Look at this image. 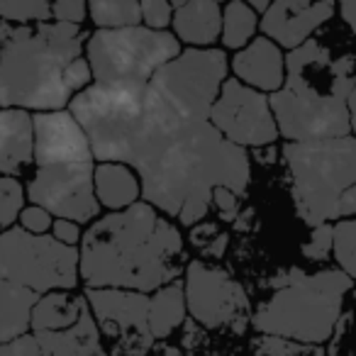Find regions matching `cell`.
Segmentation results:
<instances>
[{
    "label": "cell",
    "mask_w": 356,
    "mask_h": 356,
    "mask_svg": "<svg viewBox=\"0 0 356 356\" xmlns=\"http://www.w3.org/2000/svg\"><path fill=\"white\" fill-rule=\"evenodd\" d=\"M271 283L276 293L254 312L252 325L261 334L286 337L300 344H322L334 332L341 302L354 281L341 268L320 273L291 268Z\"/></svg>",
    "instance_id": "obj_7"
},
{
    "label": "cell",
    "mask_w": 356,
    "mask_h": 356,
    "mask_svg": "<svg viewBox=\"0 0 356 356\" xmlns=\"http://www.w3.org/2000/svg\"><path fill=\"white\" fill-rule=\"evenodd\" d=\"M186 302L200 325L218 330L232 322H247L249 300L242 283L222 268L203 261H191L186 268Z\"/></svg>",
    "instance_id": "obj_13"
},
{
    "label": "cell",
    "mask_w": 356,
    "mask_h": 356,
    "mask_svg": "<svg viewBox=\"0 0 356 356\" xmlns=\"http://www.w3.org/2000/svg\"><path fill=\"white\" fill-rule=\"evenodd\" d=\"M229 61L222 49L191 47L173 56L152 76L149 83L168 105L186 120H210L222 83L227 81Z\"/></svg>",
    "instance_id": "obj_10"
},
{
    "label": "cell",
    "mask_w": 356,
    "mask_h": 356,
    "mask_svg": "<svg viewBox=\"0 0 356 356\" xmlns=\"http://www.w3.org/2000/svg\"><path fill=\"white\" fill-rule=\"evenodd\" d=\"M173 32L191 47H210L222 35L220 0H186L173 13Z\"/></svg>",
    "instance_id": "obj_19"
},
{
    "label": "cell",
    "mask_w": 356,
    "mask_h": 356,
    "mask_svg": "<svg viewBox=\"0 0 356 356\" xmlns=\"http://www.w3.org/2000/svg\"><path fill=\"white\" fill-rule=\"evenodd\" d=\"M88 134L71 110H44L35 115V161H90Z\"/></svg>",
    "instance_id": "obj_16"
},
{
    "label": "cell",
    "mask_w": 356,
    "mask_h": 356,
    "mask_svg": "<svg viewBox=\"0 0 356 356\" xmlns=\"http://www.w3.org/2000/svg\"><path fill=\"white\" fill-rule=\"evenodd\" d=\"M332 252L344 273L356 278V218H344L334 225V244Z\"/></svg>",
    "instance_id": "obj_28"
},
{
    "label": "cell",
    "mask_w": 356,
    "mask_h": 356,
    "mask_svg": "<svg viewBox=\"0 0 356 356\" xmlns=\"http://www.w3.org/2000/svg\"><path fill=\"white\" fill-rule=\"evenodd\" d=\"M283 47L271 37H257L232 59V71L242 83L264 93H276L286 83V56Z\"/></svg>",
    "instance_id": "obj_17"
},
{
    "label": "cell",
    "mask_w": 356,
    "mask_h": 356,
    "mask_svg": "<svg viewBox=\"0 0 356 356\" xmlns=\"http://www.w3.org/2000/svg\"><path fill=\"white\" fill-rule=\"evenodd\" d=\"M40 293L0 276V344L30 330L32 310L40 302Z\"/></svg>",
    "instance_id": "obj_23"
},
{
    "label": "cell",
    "mask_w": 356,
    "mask_h": 356,
    "mask_svg": "<svg viewBox=\"0 0 356 356\" xmlns=\"http://www.w3.org/2000/svg\"><path fill=\"white\" fill-rule=\"evenodd\" d=\"M332 244H334V225H317V227H312L310 242L302 244V257L312 259V261H322L332 252Z\"/></svg>",
    "instance_id": "obj_31"
},
{
    "label": "cell",
    "mask_w": 356,
    "mask_h": 356,
    "mask_svg": "<svg viewBox=\"0 0 356 356\" xmlns=\"http://www.w3.org/2000/svg\"><path fill=\"white\" fill-rule=\"evenodd\" d=\"M88 298L74 296L69 291H49L40 298V302L32 310V325L35 332H49V330H66L76 325L88 310Z\"/></svg>",
    "instance_id": "obj_24"
},
{
    "label": "cell",
    "mask_w": 356,
    "mask_h": 356,
    "mask_svg": "<svg viewBox=\"0 0 356 356\" xmlns=\"http://www.w3.org/2000/svg\"><path fill=\"white\" fill-rule=\"evenodd\" d=\"M237 198H239V195L234 193V191L225 188V186H218V188L213 191V200H215V205H218V210H220V213H222V218H227V220L237 215V210H239Z\"/></svg>",
    "instance_id": "obj_35"
},
{
    "label": "cell",
    "mask_w": 356,
    "mask_h": 356,
    "mask_svg": "<svg viewBox=\"0 0 356 356\" xmlns=\"http://www.w3.org/2000/svg\"><path fill=\"white\" fill-rule=\"evenodd\" d=\"M259 10L247 0H229L222 10V44L227 49H244L259 30Z\"/></svg>",
    "instance_id": "obj_26"
},
{
    "label": "cell",
    "mask_w": 356,
    "mask_h": 356,
    "mask_svg": "<svg viewBox=\"0 0 356 356\" xmlns=\"http://www.w3.org/2000/svg\"><path fill=\"white\" fill-rule=\"evenodd\" d=\"M95 195H98L100 205L110 210L129 208L142 195L139 173H134L129 163L100 161L95 166Z\"/></svg>",
    "instance_id": "obj_22"
},
{
    "label": "cell",
    "mask_w": 356,
    "mask_h": 356,
    "mask_svg": "<svg viewBox=\"0 0 356 356\" xmlns=\"http://www.w3.org/2000/svg\"><path fill=\"white\" fill-rule=\"evenodd\" d=\"M95 159L90 161L40 163L27 184L30 203L42 205L54 218L90 222L98 218L100 200L95 195Z\"/></svg>",
    "instance_id": "obj_11"
},
{
    "label": "cell",
    "mask_w": 356,
    "mask_h": 356,
    "mask_svg": "<svg viewBox=\"0 0 356 356\" xmlns=\"http://www.w3.org/2000/svg\"><path fill=\"white\" fill-rule=\"evenodd\" d=\"M293 181V203L310 227L356 218V137L288 142L283 147Z\"/></svg>",
    "instance_id": "obj_6"
},
{
    "label": "cell",
    "mask_w": 356,
    "mask_h": 356,
    "mask_svg": "<svg viewBox=\"0 0 356 356\" xmlns=\"http://www.w3.org/2000/svg\"><path fill=\"white\" fill-rule=\"evenodd\" d=\"M0 356H44L42 354V346L37 334H20L10 341H3L0 344Z\"/></svg>",
    "instance_id": "obj_33"
},
{
    "label": "cell",
    "mask_w": 356,
    "mask_h": 356,
    "mask_svg": "<svg viewBox=\"0 0 356 356\" xmlns=\"http://www.w3.org/2000/svg\"><path fill=\"white\" fill-rule=\"evenodd\" d=\"M186 288L181 283L161 286L149 298V330L154 339H163L186 320Z\"/></svg>",
    "instance_id": "obj_25"
},
{
    "label": "cell",
    "mask_w": 356,
    "mask_h": 356,
    "mask_svg": "<svg viewBox=\"0 0 356 356\" xmlns=\"http://www.w3.org/2000/svg\"><path fill=\"white\" fill-rule=\"evenodd\" d=\"M88 15L100 30L132 27L142 22L139 0H86Z\"/></svg>",
    "instance_id": "obj_27"
},
{
    "label": "cell",
    "mask_w": 356,
    "mask_h": 356,
    "mask_svg": "<svg viewBox=\"0 0 356 356\" xmlns=\"http://www.w3.org/2000/svg\"><path fill=\"white\" fill-rule=\"evenodd\" d=\"M90 312L98 320L105 337L120 344L134 346L142 354L154 339L149 330V298L129 288H88L86 291Z\"/></svg>",
    "instance_id": "obj_14"
},
{
    "label": "cell",
    "mask_w": 356,
    "mask_h": 356,
    "mask_svg": "<svg viewBox=\"0 0 356 356\" xmlns=\"http://www.w3.org/2000/svg\"><path fill=\"white\" fill-rule=\"evenodd\" d=\"M86 0H0V17L8 22H83Z\"/></svg>",
    "instance_id": "obj_21"
},
{
    "label": "cell",
    "mask_w": 356,
    "mask_h": 356,
    "mask_svg": "<svg viewBox=\"0 0 356 356\" xmlns=\"http://www.w3.org/2000/svg\"><path fill=\"white\" fill-rule=\"evenodd\" d=\"M134 171L142 198L191 227L208 215L218 186L244 195L252 163L247 147L229 142L210 120H186Z\"/></svg>",
    "instance_id": "obj_1"
},
{
    "label": "cell",
    "mask_w": 356,
    "mask_h": 356,
    "mask_svg": "<svg viewBox=\"0 0 356 356\" xmlns=\"http://www.w3.org/2000/svg\"><path fill=\"white\" fill-rule=\"evenodd\" d=\"M356 83V56H334L310 37L286 56V83L268 95L278 132L288 142L344 137L351 132L349 95Z\"/></svg>",
    "instance_id": "obj_4"
},
{
    "label": "cell",
    "mask_w": 356,
    "mask_h": 356,
    "mask_svg": "<svg viewBox=\"0 0 356 356\" xmlns=\"http://www.w3.org/2000/svg\"><path fill=\"white\" fill-rule=\"evenodd\" d=\"M81 254L54 234H32L22 227L0 232V276L30 291H74L81 278Z\"/></svg>",
    "instance_id": "obj_9"
},
{
    "label": "cell",
    "mask_w": 356,
    "mask_h": 356,
    "mask_svg": "<svg viewBox=\"0 0 356 356\" xmlns=\"http://www.w3.org/2000/svg\"><path fill=\"white\" fill-rule=\"evenodd\" d=\"M171 3H173V6H176V8H178V6H184L186 0H171Z\"/></svg>",
    "instance_id": "obj_39"
},
{
    "label": "cell",
    "mask_w": 356,
    "mask_h": 356,
    "mask_svg": "<svg viewBox=\"0 0 356 356\" xmlns=\"http://www.w3.org/2000/svg\"><path fill=\"white\" fill-rule=\"evenodd\" d=\"M337 6H339V15L344 20V25L356 37V0H337Z\"/></svg>",
    "instance_id": "obj_36"
},
{
    "label": "cell",
    "mask_w": 356,
    "mask_h": 356,
    "mask_svg": "<svg viewBox=\"0 0 356 356\" xmlns=\"http://www.w3.org/2000/svg\"><path fill=\"white\" fill-rule=\"evenodd\" d=\"M35 334L44 356H108L100 344V332L90 315V307L76 325L66 330L35 332Z\"/></svg>",
    "instance_id": "obj_20"
},
{
    "label": "cell",
    "mask_w": 356,
    "mask_h": 356,
    "mask_svg": "<svg viewBox=\"0 0 356 356\" xmlns=\"http://www.w3.org/2000/svg\"><path fill=\"white\" fill-rule=\"evenodd\" d=\"M51 234H54L59 242L69 244V247H76L81 242V227L76 220H66V218H54V225H51Z\"/></svg>",
    "instance_id": "obj_34"
},
{
    "label": "cell",
    "mask_w": 356,
    "mask_h": 356,
    "mask_svg": "<svg viewBox=\"0 0 356 356\" xmlns=\"http://www.w3.org/2000/svg\"><path fill=\"white\" fill-rule=\"evenodd\" d=\"M139 8H142V22L152 30H166L173 22L171 0H139Z\"/></svg>",
    "instance_id": "obj_30"
},
{
    "label": "cell",
    "mask_w": 356,
    "mask_h": 356,
    "mask_svg": "<svg viewBox=\"0 0 356 356\" xmlns=\"http://www.w3.org/2000/svg\"><path fill=\"white\" fill-rule=\"evenodd\" d=\"M69 110L88 134L98 161H120L134 168L186 120L152 83L95 81L71 98Z\"/></svg>",
    "instance_id": "obj_5"
},
{
    "label": "cell",
    "mask_w": 356,
    "mask_h": 356,
    "mask_svg": "<svg viewBox=\"0 0 356 356\" xmlns=\"http://www.w3.org/2000/svg\"><path fill=\"white\" fill-rule=\"evenodd\" d=\"M35 161V115L25 108L0 110V176H15Z\"/></svg>",
    "instance_id": "obj_18"
},
{
    "label": "cell",
    "mask_w": 356,
    "mask_h": 356,
    "mask_svg": "<svg viewBox=\"0 0 356 356\" xmlns=\"http://www.w3.org/2000/svg\"><path fill=\"white\" fill-rule=\"evenodd\" d=\"M79 254L81 281L88 288L147 293L178 276L184 237L144 200L90 225Z\"/></svg>",
    "instance_id": "obj_3"
},
{
    "label": "cell",
    "mask_w": 356,
    "mask_h": 356,
    "mask_svg": "<svg viewBox=\"0 0 356 356\" xmlns=\"http://www.w3.org/2000/svg\"><path fill=\"white\" fill-rule=\"evenodd\" d=\"M86 37L79 22L20 25L0 17V105L64 110L93 81Z\"/></svg>",
    "instance_id": "obj_2"
},
{
    "label": "cell",
    "mask_w": 356,
    "mask_h": 356,
    "mask_svg": "<svg viewBox=\"0 0 356 356\" xmlns=\"http://www.w3.org/2000/svg\"><path fill=\"white\" fill-rule=\"evenodd\" d=\"M25 203V188L13 176H0V232L13 227L22 213Z\"/></svg>",
    "instance_id": "obj_29"
},
{
    "label": "cell",
    "mask_w": 356,
    "mask_h": 356,
    "mask_svg": "<svg viewBox=\"0 0 356 356\" xmlns=\"http://www.w3.org/2000/svg\"><path fill=\"white\" fill-rule=\"evenodd\" d=\"M178 54L181 40L173 32L147 25L98 30L86 42V59L98 83H149Z\"/></svg>",
    "instance_id": "obj_8"
},
{
    "label": "cell",
    "mask_w": 356,
    "mask_h": 356,
    "mask_svg": "<svg viewBox=\"0 0 356 356\" xmlns=\"http://www.w3.org/2000/svg\"><path fill=\"white\" fill-rule=\"evenodd\" d=\"M54 225V215L49 213L42 205H30V208H22L20 213V227L27 229L32 234H47Z\"/></svg>",
    "instance_id": "obj_32"
},
{
    "label": "cell",
    "mask_w": 356,
    "mask_h": 356,
    "mask_svg": "<svg viewBox=\"0 0 356 356\" xmlns=\"http://www.w3.org/2000/svg\"><path fill=\"white\" fill-rule=\"evenodd\" d=\"M337 0H273L261 15V32L283 49L307 42L325 22L334 17Z\"/></svg>",
    "instance_id": "obj_15"
},
{
    "label": "cell",
    "mask_w": 356,
    "mask_h": 356,
    "mask_svg": "<svg viewBox=\"0 0 356 356\" xmlns=\"http://www.w3.org/2000/svg\"><path fill=\"white\" fill-rule=\"evenodd\" d=\"M247 3H249V6H254V8H257L259 13H264L268 6H271L273 0H247Z\"/></svg>",
    "instance_id": "obj_38"
},
{
    "label": "cell",
    "mask_w": 356,
    "mask_h": 356,
    "mask_svg": "<svg viewBox=\"0 0 356 356\" xmlns=\"http://www.w3.org/2000/svg\"><path fill=\"white\" fill-rule=\"evenodd\" d=\"M349 113H351V132L356 134V83H354V90L349 95Z\"/></svg>",
    "instance_id": "obj_37"
},
{
    "label": "cell",
    "mask_w": 356,
    "mask_h": 356,
    "mask_svg": "<svg viewBox=\"0 0 356 356\" xmlns=\"http://www.w3.org/2000/svg\"><path fill=\"white\" fill-rule=\"evenodd\" d=\"M210 122L239 147H268L281 134L268 95L239 79H227L222 83Z\"/></svg>",
    "instance_id": "obj_12"
}]
</instances>
